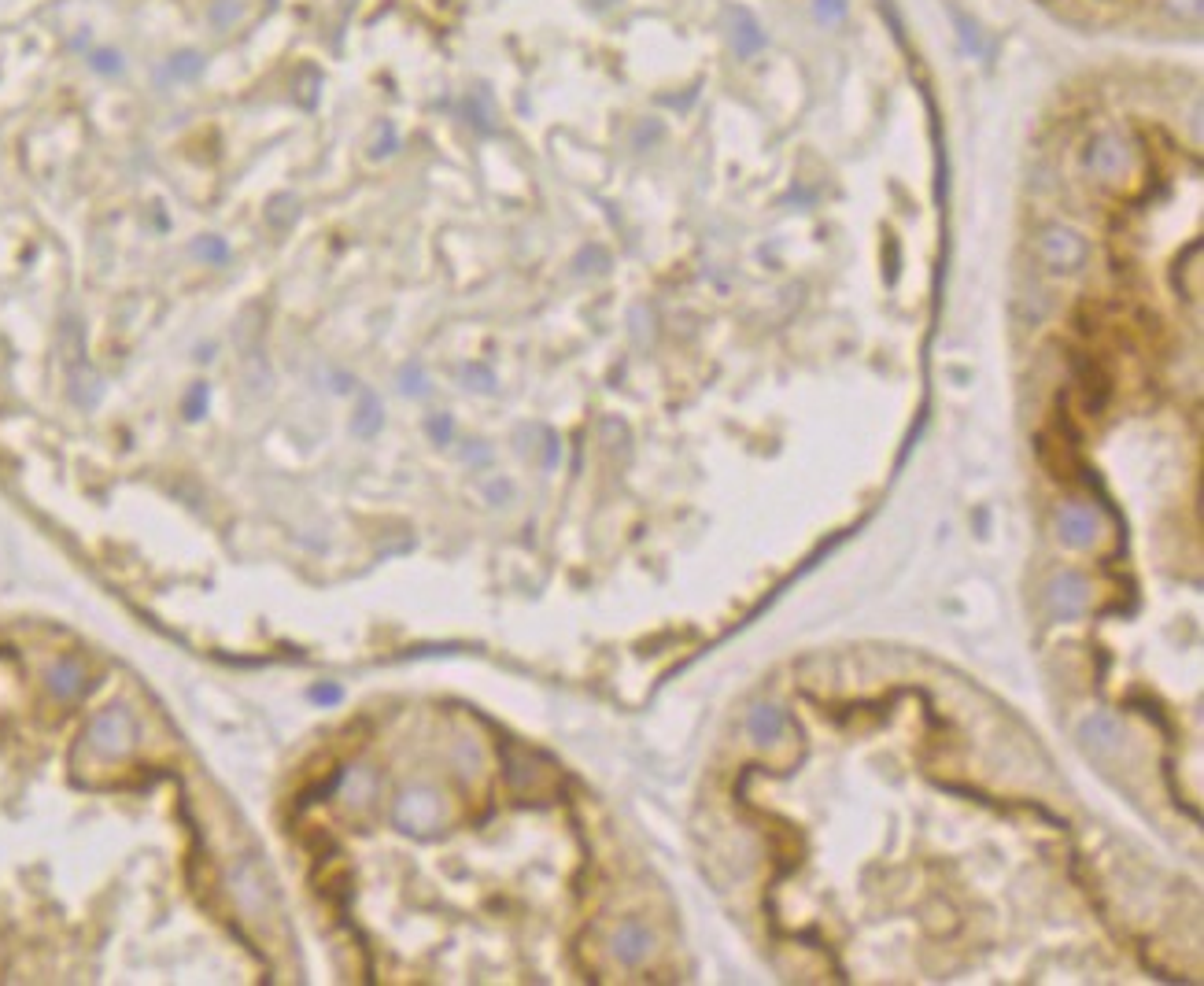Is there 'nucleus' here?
Segmentation results:
<instances>
[{
	"instance_id": "obj_8",
	"label": "nucleus",
	"mask_w": 1204,
	"mask_h": 986,
	"mask_svg": "<svg viewBox=\"0 0 1204 986\" xmlns=\"http://www.w3.org/2000/svg\"><path fill=\"white\" fill-rule=\"evenodd\" d=\"M48 684H52V691H56L60 698H75V694L82 691V669H78L75 662H60V665L52 669Z\"/></svg>"
},
{
	"instance_id": "obj_4",
	"label": "nucleus",
	"mask_w": 1204,
	"mask_h": 986,
	"mask_svg": "<svg viewBox=\"0 0 1204 986\" xmlns=\"http://www.w3.org/2000/svg\"><path fill=\"white\" fill-rule=\"evenodd\" d=\"M1057 528H1060V540L1068 547H1090L1098 540V514H1094V506L1064 502L1060 514H1057Z\"/></svg>"
},
{
	"instance_id": "obj_2",
	"label": "nucleus",
	"mask_w": 1204,
	"mask_h": 986,
	"mask_svg": "<svg viewBox=\"0 0 1204 986\" xmlns=\"http://www.w3.org/2000/svg\"><path fill=\"white\" fill-rule=\"evenodd\" d=\"M1046 598H1049V613H1053L1057 621H1072V617H1079V613L1087 609V602H1090V584H1087L1079 573H1060V577L1049 584Z\"/></svg>"
},
{
	"instance_id": "obj_5",
	"label": "nucleus",
	"mask_w": 1204,
	"mask_h": 986,
	"mask_svg": "<svg viewBox=\"0 0 1204 986\" xmlns=\"http://www.w3.org/2000/svg\"><path fill=\"white\" fill-rule=\"evenodd\" d=\"M647 950H650V935H647L636 920L621 924V931H617V938H613V953H617V961H621V965H639V961L647 957Z\"/></svg>"
},
{
	"instance_id": "obj_7",
	"label": "nucleus",
	"mask_w": 1204,
	"mask_h": 986,
	"mask_svg": "<svg viewBox=\"0 0 1204 986\" xmlns=\"http://www.w3.org/2000/svg\"><path fill=\"white\" fill-rule=\"evenodd\" d=\"M203 67H207V60H203L197 48H182V52H174V56H171V63H167V71H171L178 82H193V78H200Z\"/></svg>"
},
{
	"instance_id": "obj_10",
	"label": "nucleus",
	"mask_w": 1204,
	"mask_h": 986,
	"mask_svg": "<svg viewBox=\"0 0 1204 986\" xmlns=\"http://www.w3.org/2000/svg\"><path fill=\"white\" fill-rule=\"evenodd\" d=\"M240 19V0H214L211 4V26L214 30H229Z\"/></svg>"
},
{
	"instance_id": "obj_1",
	"label": "nucleus",
	"mask_w": 1204,
	"mask_h": 986,
	"mask_svg": "<svg viewBox=\"0 0 1204 986\" xmlns=\"http://www.w3.org/2000/svg\"><path fill=\"white\" fill-rule=\"evenodd\" d=\"M440 816H444V805H440V798L429 787L406 790L400 801H396V824L406 828V831H414V835L432 831L440 824Z\"/></svg>"
},
{
	"instance_id": "obj_12",
	"label": "nucleus",
	"mask_w": 1204,
	"mask_h": 986,
	"mask_svg": "<svg viewBox=\"0 0 1204 986\" xmlns=\"http://www.w3.org/2000/svg\"><path fill=\"white\" fill-rule=\"evenodd\" d=\"M97 67H101V71H118V56H115V52H101V56H97Z\"/></svg>"
},
{
	"instance_id": "obj_3",
	"label": "nucleus",
	"mask_w": 1204,
	"mask_h": 986,
	"mask_svg": "<svg viewBox=\"0 0 1204 986\" xmlns=\"http://www.w3.org/2000/svg\"><path fill=\"white\" fill-rule=\"evenodd\" d=\"M130 739H133V724H130V713H122V709H107L89 728V743L107 758L122 754L130 746Z\"/></svg>"
},
{
	"instance_id": "obj_11",
	"label": "nucleus",
	"mask_w": 1204,
	"mask_h": 986,
	"mask_svg": "<svg viewBox=\"0 0 1204 986\" xmlns=\"http://www.w3.org/2000/svg\"><path fill=\"white\" fill-rule=\"evenodd\" d=\"M200 255H207L211 263H222V259H226L229 252H226V244H222V240H203V244H200Z\"/></svg>"
},
{
	"instance_id": "obj_6",
	"label": "nucleus",
	"mask_w": 1204,
	"mask_h": 986,
	"mask_svg": "<svg viewBox=\"0 0 1204 986\" xmlns=\"http://www.w3.org/2000/svg\"><path fill=\"white\" fill-rule=\"evenodd\" d=\"M750 732H754V739H761V743L780 739V735H784V713H780L776 705H758V709L750 713Z\"/></svg>"
},
{
	"instance_id": "obj_9",
	"label": "nucleus",
	"mask_w": 1204,
	"mask_h": 986,
	"mask_svg": "<svg viewBox=\"0 0 1204 986\" xmlns=\"http://www.w3.org/2000/svg\"><path fill=\"white\" fill-rule=\"evenodd\" d=\"M374 790H377V776H374V773L355 769V773L348 776V798H351L355 805H366V801L374 798Z\"/></svg>"
}]
</instances>
